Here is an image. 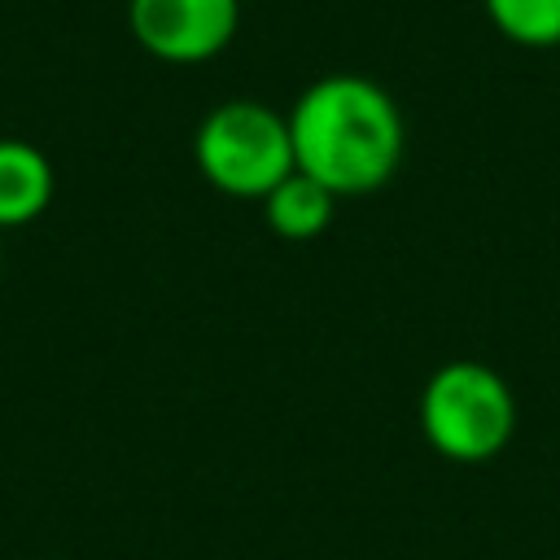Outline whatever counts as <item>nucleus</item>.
Here are the masks:
<instances>
[{
	"instance_id": "0eeeda50",
	"label": "nucleus",
	"mask_w": 560,
	"mask_h": 560,
	"mask_svg": "<svg viewBox=\"0 0 560 560\" xmlns=\"http://www.w3.org/2000/svg\"><path fill=\"white\" fill-rule=\"evenodd\" d=\"M490 26L521 48L560 44V0H481Z\"/></svg>"
},
{
	"instance_id": "423d86ee",
	"label": "nucleus",
	"mask_w": 560,
	"mask_h": 560,
	"mask_svg": "<svg viewBox=\"0 0 560 560\" xmlns=\"http://www.w3.org/2000/svg\"><path fill=\"white\" fill-rule=\"evenodd\" d=\"M332 210H337V197L302 171H293L262 197V219L284 241H315L319 232H328Z\"/></svg>"
},
{
	"instance_id": "f257e3e1",
	"label": "nucleus",
	"mask_w": 560,
	"mask_h": 560,
	"mask_svg": "<svg viewBox=\"0 0 560 560\" xmlns=\"http://www.w3.org/2000/svg\"><path fill=\"white\" fill-rule=\"evenodd\" d=\"M284 118L298 171L332 197H368L385 188L407 149L398 101L368 74L337 70L306 83Z\"/></svg>"
},
{
	"instance_id": "20e7f679",
	"label": "nucleus",
	"mask_w": 560,
	"mask_h": 560,
	"mask_svg": "<svg viewBox=\"0 0 560 560\" xmlns=\"http://www.w3.org/2000/svg\"><path fill=\"white\" fill-rule=\"evenodd\" d=\"M131 39L166 66L214 61L241 31V0H127Z\"/></svg>"
},
{
	"instance_id": "39448f33",
	"label": "nucleus",
	"mask_w": 560,
	"mask_h": 560,
	"mask_svg": "<svg viewBox=\"0 0 560 560\" xmlns=\"http://www.w3.org/2000/svg\"><path fill=\"white\" fill-rule=\"evenodd\" d=\"M57 192L52 162L26 140H0V228L35 223Z\"/></svg>"
},
{
	"instance_id": "7ed1b4c3",
	"label": "nucleus",
	"mask_w": 560,
	"mask_h": 560,
	"mask_svg": "<svg viewBox=\"0 0 560 560\" xmlns=\"http://www.w3.org/2000/svg\"><path fill=\"white\" fill-rule=\"evenodd\" d=\"M192 162L201 179L223 197L262 201L280 179L298 171L289 118L262 101H223L197 122Z\"/></svg>"
},
{
	"instance_id": "f03ea898",
	"label": "nucleus",
	"mask_w": 560,
	"mask_h": 560,
	"mask_svg": "<svg viewBox=\"0 0 560 560\" xmlns=\"http://www.w3.org/2000/svg\"><path fill=\"white\" fill-rule=\"evenodd\" d=\"M420 429L442 459L486 464L516 433L512 385L481 359H451L420 389Z\"/></svg>"
}]
</instances>
